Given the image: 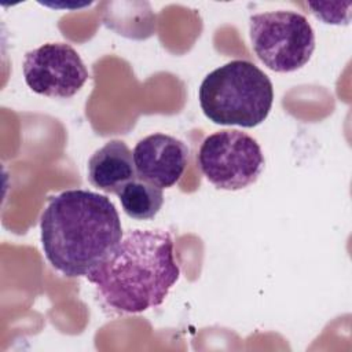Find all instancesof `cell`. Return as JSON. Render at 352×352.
I'll use <instances>...</instances> for the list:
<instances>
[{
    "instance_id": "cell-1",
    "label": "cell",
    "mask_w": 352,
    "mask_h": 352,
    "mask_svg": "<svg viewBox=\"0 0 352 352\" xmlns=\"http://www.w3.org/2000/svg\"><path fill=\"white\" fill-rule=\"evenodd\" d=\"M47 260L69 278L85 276L122 238L114 204L89 190H66L51 197L40 220Z\"/></svg>"
},
{
    "instance_id": "cell-2",
    "label": "cell",
    "mask_w": 352,
    "mask_h": 352,
    "mask_svg": "<svg viewBox=\"0 0 352 352\" xmlns=\"http://www.w3.org/2000/svg\"><path fill=\"white\" fill-rule=\"evenodd\" d=\"M180 276L172 235L165 230H132L85 278L120 314L161 305Z\"/></svg>"
},
{
    "instance_id": "cell-3",
    "label": "cell",
    "mask_w": 352,
    "mask_h": 352,
    "mask_svg": "<svg viewBox=\"0 0 352 352\" xmlns=\"http://www.w3.org/2000/svg\"><path fill=\"white\" fill-rule=\"evenodd\" d=\"M198 98L204 114L214 124L253 128L268 117L274 87L254 63L235 59L202 80Z\"/></svg>"
},
{
    "instance_id": "cell-4",
    "label": "cell",
    "mask_w": 352,
    "mask_h": 352,
    "mask_svg": "<svg viewBox=\"0 0 352 352\" xmlns=\"http://www.w3.org/2000/svg\"><path fill=\"white\" fill-rule=\"evenodd\" d=\"M249 34L254 54L271 70L290 73L301 69L315 50V33L308 19L294 11L252 15Z\"/></svg>"
},
{
    "instance_id": "cell-5",
    "label": "cell",
    "mask_w": 352,
    "mask_h": 352,
    "mask_svg": "<svg viewBox=\"0 0 352 352\" xmlns=\"http://www.w3.org/2000/svg\"><path fill=\"white\" fill-rule=\"evenodd\" d=\"M197 162L214 187L230 191L253 184L265 164L257 140L236 129H224L206 136Z\"/></svg>"
},
{
    "instance_id": "cell-6",
    "label": "cell",
    "mask_w": 352,
    "mask_h": 352,
    "mask_svg": "<svg viewBox=\"0 0 352 352\" xmlns=\"http://www.w3.org/2000/svg\"><path fill=\"white\" fill-rule=\"evenodd\" d=\"M22 72L26 85L48 98H70L89 77L77 51L65 43H47L28 51Z\"/></svg>"
},
{
    "instance_id": "cell-7",
    "label": "cell",
    "mask_w": 352,
    "mask_h": 352,
    "mask_svg": "<svg viewBox=\"0 0 352 352\" xmlns=\"http://www.w3.org/2000/svg\"><path fill=\"white\" fill-rule=\"evenodd\" d=\"M136 176L160 188L175 186L188 161V147L180 139L153 133L139 140L132 151Z\"/></svg>"
},
{
    "instance_id": "cell-8",
    "label": "cell",
    "mask_w": 352,
    "mask_h": 352,
    "mask_svg": "<svg viewBox=\"0 0 352 352\" xmlns=\"http://www.w3.org/2000/svg\"><path fill=\"white\" fill-rule=\"evenodd\" d=\"M136 177L133 154L122 140L107 142L88 161L89 183L104 192L118 194Z\"/></svg>"
},
{
    "instance_id": "cell-9",
    "label": "cell",
    "mask_w": 352,
    "mask_h": 352,
    "mask_svg": "<svg viewBox=\"0 0 352 352\" xmlns=\"http://www.w3.org/2000/svg\"><path fill=\"white\" fill-rule=\"evenodd\" d=\"M124 212L135 220H150L157 216L162 204V188L139 177L126 183L118 192Z\"/></svg>"
}]
</instances>
